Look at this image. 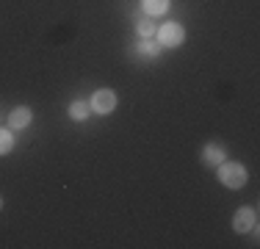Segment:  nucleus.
Returning <instances> with one entry per match:
<instances>
[{"instance_id": "2", "label": "nucleus", "mask_w": 260, "mask_h": 249, "mask_svg": "<svg viewBox=\"0 0 260 249\" xmlns=\"http://www.w3.org/2000/svg\"><path fill=\"white\" fill-rule=\"evenodd\" d=\"M185 39V30L180 22H164L158 28V42L160 47H180Z\"/></svg>"}, {"instance_id": "8", "label": "nucleus", "mask_w": 260, "mask_h": 249, "mask_svg": "<svg viewBox=\"0 0 260 249\" xmlns=\"http://www.w3.org/2000/svg\"><path fill=\"white\" fill-rule=\"evenodd\" d=\"M141 6H144L147 17H160L169 9V0H141Z\"/></svg>"}, {"instance_id": "3", "label": "nucleus", "mask_w": 260, "mask_h": 249, "mask_svg": "<svg viewBox=\"0 0 260 249\" xmlns=\"http://www.w3.org/2000/svg\"><path fill=\"white\" fill-rule=\"evenodd\" d=\"M116 108V95L111 89H100L94 91V97H91V111H97V114H111V111Z\"/></svg>"}, {"instance_id": "5", "label": "nucleus", "mask_w": 260, "mask_h": 249, "mask_svg": "<svg viewBox=\"0 0 260 249\" xmlns=\"http://www.w3.org/2000/svg\"><path fill=\"white\" fill-rule=\"evenodd\" d=\"M158 53H160V45H155V42H150V39H144V42H139V45H136L133 58H136V61H155Z\"/></svg>"}, {"instance_id": "1", "label": "nucleus", "mask_w": 260, "mask_h": 249, "mask_svg": "<svg viewBox=\"0 0 260 249\" xmlns=\"http://www.w3.org/2000/svg\"><path fill=\"white\" fill-rule=\"evenodd\" d=\"M219 180L227 189H244L246 185V169L244 164H235V161H221L219 164Z\"/></svg>"}, {"instance_id": "7", "label": "nucleus", "mask_w": 260, "mask_h": 249, "mask_svg": "<svg viewBox=\"0 0 260 249\" xmlns=\"http://www.w3.org/2000/svg\"><path fill=\"white\" fill-rule=\"evenodd\" d=\"M28 124H30V108L28 105H20V108H14L9 114V128L22 130V128H28Z\"/></svg>"}, {"instance_id": "4", "label": "nucleus", "mask_w": 260, "mask_h": 249, "mask_svg": "<svg viewBox=\"0 0 260 249\" xmlns=\"http://www.w3.org/2000/svg\"><path fill=\"white\" fill-rule=\"evenodd\" d=\"M255 222H257V213L252 208H241L238 213L233 216V230L235 233H249L255 230Z\"/></svg>"}, {"instance_id": "9", "label": "nucleus", "mask_w": 260, "mask_h": 249, "mask_svg": "<svg viewBox=\"0 0 260 249\" xmlns=\"http://www.w3.org/2000/svg\"><path fill=\"white\" fill-rule=\"evenodd\" d=\"M70 116L75 122H83L86 116H89V103H86V100H75V103L70 105Z\"/></svg>"}, {"instance_id": "12", "label": "nucleus", "mask_w": 260, "mask_h": 249, "mask_svg": "<svg viewBox=\"0 0 260 249\" xmlns=\"http://www.w3.org/2000/svg\"><path fill=\"white\" fill-rule=\"evenodd\" d=\"M0 208H3V199H0Z\"/></svg>"}, {"instance_id": "10", "label": "nucleus", "mask_w": 260, "mask_h": 249, "mask_svg": "<svg viewBox=\"0 0 260 249\" xmlns=\"http://www.w3.org/2000/svg\"><path fill=\"white\" fill-rule=\"evenodd\" d=\"M136 30H139L141 39H150V36L155 34V22H152V17H144V20L139 22V28H136Z\"/></svg>"}, {"instance_id": "11", "label": "nucleus", "mask_w": 260, "mask_h": 249, "mask_svg": "<svg viewBox=\"0 0 260 249\" xmlns=\"http://www.w3.org/2000/svg\"><path fill=\"white\" fill-rule=\"evenodd\" d=\"M11 147H14V139H11V133L0 128V155H6Z\"/></svg>"}, {"instance_id": "6", "label": "nucleus", "mask_w": 260, "mask_h": 249, "mask_svg": "<svg viewBox=\"0 0 260 249\" xmlns=\"http://www.w3.org/2000/svg\"><path fill=\"white\" fill-rule=\"evenodd\" d=\"M202 158H205L208 166H219L221 161L227 158V152H224V147H221V144L210 141V144H205V149H202Z\"/></svg>"}]
</instances>
